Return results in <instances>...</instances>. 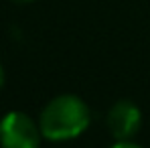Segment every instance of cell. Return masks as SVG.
Listing matches in <instances>:
<instances>
[{"mask_svg": "<svg viewBox=\"0 0 150 148\" xmlns=\"http://www.w3.org/2000/svg\"><path fill=\"white\" fill-rule=\"evenodd\" d=\"M89 122H91V112L87 103L71 93L53 98L39 116V128L43 138L53 142L77 138L87 130Z\"/></svg>", "mask_w": 150, "mask_h": 148, "instance_id": "obj_1", "label": "cell"}, {"mask_svg": "<svg viewBox=\"0 0 150 148\" xmlns=\"http://www.w3.org/2000/svg\"><path fill=\"white\" fill-rule=\"evenodd\" d=\"M41 128L25 112H8L0 120V146L2 148H39Z\"/></svg>", "mask_w": 150, "mask_h": 148, "instance_id": "obj_2", "label": "cell"}, {"mask_svg": "<svg viewBox=\"0 0 150 148\" xmlns=\"http://www.w3.org/2000/svg\"><path fill=\"white\" fill-rule=\"evenodd\" d=\"M105 124H108L110 134L116 140H132L142 126V114L136 103L122 99L110 108L105 116Z\"/></svg>", "mask_w": 150, "mask_h": 148, "instance_id": "obj_3", "label": "cell"}, {"mask_svg": "<svg viewBox=\"0 0 150 148\" xmlns=\"http://www.w3.org/2000/svg\"><path fill=\"white\" fill-rule=\"evenodd\" d=\"M110 148H142V146L132 142V140H116V144H112Z\"/></svg>", "mask_w": 150, "mask_h": 148, "instance_id": "obj_4", "label": "cell"}, {"mask_svg": "<svg viewBox=\"0 0 150 148\" xmlns=\"http://www.w3.org/2000/svg\"><path fill=\"white\" fill-rule=\"evenodd\" d=\"M4 85V69H2V65H0V87Z\"/></svg>", "mask_w": 150, "mask_h": 148, "instance_id": "obj_5", "label": "cell"}, {"mask_svg": "<svg viewBox=\"0 0 150 148\" xmlns=\"http://www.w3.org/2000/svg\"><path fill=\"white\" fill-rule=\"evenodd\" d=\"M14 2H33V0H14Z\"/></svg>", "mask_w": 150, "mask_h": 148, "instance_id": "obj_6", "label": "cell"}]
</instances>
